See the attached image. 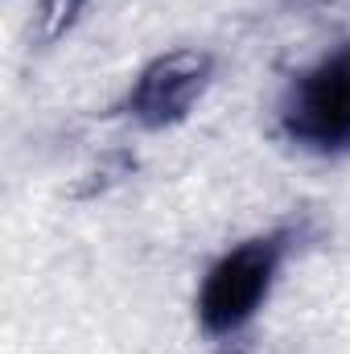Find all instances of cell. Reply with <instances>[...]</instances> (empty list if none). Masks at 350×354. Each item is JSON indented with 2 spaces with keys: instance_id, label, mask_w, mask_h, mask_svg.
Here are the masks:
<instances>
[{
  "instance_id": "277c9868",
  "label": "cell",
  "mask_w": 350,
  "mask_h": 354,
  "mask_svg": "<svg viewBox=\"0 0 350 354\" xmlns=\"http://www.w3.org/2000/svg\"><path fill=\"white\" fill-rule=\"evenodd\" d=\"M79 4H83V0H62V4H58V8H54V12H66V17H71V12H75V8H79Z\"/></svg>"
},
{
  "instance_id": "6da1fadb",
  "label": "cell",
  "mask_w": 350,
  "mask_h": 354,
  "mask_svg": "<svg viewBox=\"0 0 350 354\" xmlns=\"http://www.w3.org/2000/svg\"><path fill=\"white\" fill-rule=\"evenodd\" d=\"M293 252V231H264L252 235L235 248H227L214 264L202 272L198 297H194V313L198 326L210 338H231L239 330H248L264 309L280 268Z\"/></svg>"
},
{
  "instance_id": "3957f363",
  "label": "cell",
  "mask_w": 350,
  "mask_h": 354,
  "mask_svg": "<svg viewBox=\"0 0 350 354\" xmlns=\"http://www.w3.org/2000/svg\"><path fill=\"white\" fill-rule=\"evenodd\" d=\"M210 79H214V58L206 50H190V46L165 50L140 66V75L132 79V87L120 103V111L149 132L174 128L198 107Z\"/></svg>"
},
{
  "instance_id": "7a4b0ae2",
  "label": "cell",
  "mask_w": 350,
  "mask_h": 354,
  "mask_svg": "<svg viewBox=\"0 0 350 354\" xmlns=\"http://www.w3.org/2000/svg\"><path fill=\"white\" fill-rule=\"evenodd\" d=\"M280 132L317 157L350 153V41L309 62L280 95Z\"/></svg>"
}]
</instances>
